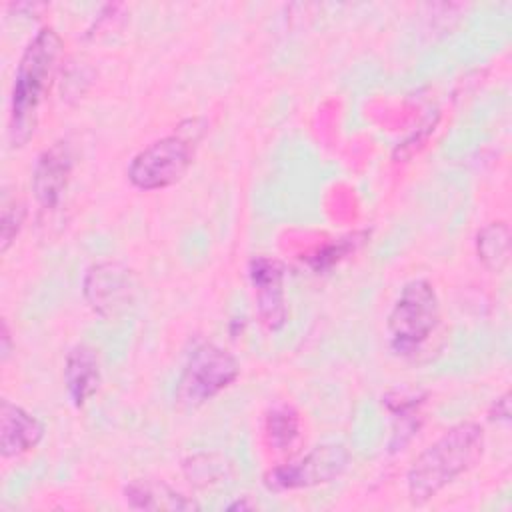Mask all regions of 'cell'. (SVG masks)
Wrapping results in <instances>:
<instances>
[{"instance_id":"cell-13","label":"cell","mask_w":512,"mask_h":512,"mask_svg":"<svg viewBox=\"0 0 512 512\" xmlns=\"http://www.w3.org/2000/svg\"><path fill=\"white\" fill-rule=\"evenodd\" d=\"M384 406L394 416V430L390 438V450L398 452L402 450L412 436L418 432L422 424V406L426 402V396L420 392H408V390H392L386 396H382Z\"/></svg>"},{"instance_id":"cell-11","label":"cell","mask_w":512,"mask_h":512,"mask_svg":"<svg viewBox=\"0 0 512 512\" xmlns=\"http://www.w3.org/2000/svg\"><path fill=\"white\" fill-rule=\"evenodd\" d=\"M64 386L76 408H82L96 394L100 386V362L90 346L78 344L66 354Z\"/></svg>"},{"instance_id":"cell-10","label":"cell","mask_w":512,"mask_h":512,"mask_svg":"<svg viewBox=\"0 0 512 512\" xmlns=\"http://www.w3.org/2000/svg\"><path fill=\"white\" fill-rule=\"evenodd\" d=\"M44 424L26 408L2 400L0 402V452L2 458H18L34 450L44 438Z\"/></svg>"},{"instance_id":"cell-16","label":"cell","mask_w":512,"mask_h":512,"mask_svg":"<svg viewBox=\"0 0 512 512\" xmlns=\"http://www.w3.org/2000/svg\"><path fill=\"white\" fill-rule=\"evenodd\" d=\"M366 236H368V232H354V234L342 236V238L326 244L324 248H318L314 254H310L306 258V262L316 272L328 270L334 264H338L340 260H344L348 254H352L364 242Z\"/></svg>"},{"instance_id":"cell-7","label":"cell","mask_w":512,"mask_h":512,"mask_svg":"<svg viewBox=\"0 0 512 512\" xmlns=\"http://www.w3.org/2000/svg\"><path fill=\"white\" fill-rule=\"evenodd\" d=\"M136 292V280L130 268L120 262L104 260L92 264L82 280L86 304L98 316H114L124 310Z\"/></svg>"},{"instance_id":"cell-5","label":"cell","mask_w":512,"mask_h":512,"mask_svg":"<svg viewBox=\"0 0 512 512\" xmlns=\"http://www.w3.org/2000/svg\"><path fill=\"white\" fill-rule=\"evenodd\" d=\"M240 376V364L226 348L200 342L196 344L180 370L176 382V402L184 408H200L232 386Z\"/></svg>"},{"instance_id":"cell-12","label":"cell","mask_w":512,"mask_h":512,"mask_svg":"<svg viewBox=\"0 0 512 512\" xmlns=\"http://www.w3.org/2000/svg\"><path fill=\"white\" fill-rule=\"evenodd\" d=\"M124 500L136 510H198L200 506L162 480H134L124 486Z\"/></svg>"},{"instance_id":"cell-9","label":"cell","mask_w":512,"mask_h":512,"mask_svg":"<svg viewBox=\"0 0 512 512\" xmlns=\"http://www.w3.org/2000/svg\"><path fill=\"white\" fill-rule=\"evenodd\" d=\"M74 166V152L68 140H56L44 148L32 170V192L44 210L60 206Z\"/></svg>"},{"instance_id":"cell-17","label":"cell","mask_w":512,"mask_h":512,"mask_svg":"<svg viewBox=\"0 0 512 512\" xmlns=\"http://www.w3.org/2000/svg\"><path fill=\"white\" fill-rule=\"evenodd\" d=\"M24 204L16 198H4L2 216H0V250L6 252L10 244L16 240L22 224H24Z\"/></svg>"},{"instance_id":"cell-14","label":"cell","mask_w":512,"mask_h":512,"mask_svg":"<svg viewBox=\"0 0 512 512\" xmlns=\"http://www.w3.org/2000/svg\"><path fill=\"white\" fill-rule=\"evenodd\" d=\"M476 254L490 272L504 270L510 258V226L504 220L486 224L476 234Z\"/></svg>"},{"instance_id":"cell-1","label":"cell","mask_w":512,"mask_h":512,"mask_svg":"<svg viewBox=\"0 0 512 512\" xmlns=\"http://www.w3.org/2000/svg\"><path fill=\"white\" fill-rule=\"evenodd\" d=\"M486 436L478 422H458L428 444L410 464L406 490L412 504L420 506L438 496L456 478L472 470L484 454Z\"/></svg>"},{"instance_id":"cell-2","label":"cell","mask_w":512,"mask_h":512,"mask_svg":"<svg viewBox=\"0 0 512 512\" xmlns=\"http://www.w3.org/2000/svg\"><path fill=\"white\" fill-rule=\"evenodd\" d=\"M60 48L62 38L58 32L44 26L30 38L18 60L8 116V140L14 148L24 146L36 132L40 106L48 92Z\"/></svg>"},{"instance_id":"cell-3","label":"cell","mask_w":512,"mask_h":512,"mask_svg":"<svg viewBox=\"0 0 512 512\" xmlns=\"http://www.w3.org/2000/svg\"><path fill=\"white\" fill-rule=\"evenodd\" d=\"M206 126L204 118H188L180 122L172 134L136 152L126 168L130 184L144 192L176 184L188 172Z\"/></svg>"},{"instance_id":"cell-18","label":"cell","mask_w":512,"mask_h":512,"mask_svg":"<svg viewBox=\"0 0 512 512\" xmlns=\"http://www.w3.org/2000/svg\"><path fill=\"white\" fill-rule=\"evenodd\" d=\"M202 460L204 462H200V456H192L190 460H186L184 472L190 478V482L208 484V482L218 480L224 472V464L214 462V456H208V454H202Z\"/></svg>"},{"instance_id":"cell-19","label":"cell","mask_w":512,"mask_h":512,"mask_svg":"<svg viewBox=\"0 0 512 512\" xmlns=\"http://www.w3.org/2000/svg\"><path fill=\"white\" fill-rule=\"evenodd\" d=\"M488 418L492 422H508L510 420V394L504 392L502 396H498L488 412Z\"/></svg>"},{"instance_id":"cell-4","label":"cell","mask_w":512,"mask_h":512,"mask_svg":"<svg viewBox=\"0 0 512 512\" xmlns=\"http://www.w3.org/2000/svg\"><path fill=\"white\" fill-rule=\"evenodd\" d=\"M440 324V300L432 282L414 278L396 296L388 318V344L398 356H414Z\"/></svg>"},{"instance_id":"cell-15","label":"cell","mask_w":512,"mask_h":512,"mask_svg":"<svg viewBox=\"0 0 512 512\" xmlns=\"http://www.w3.org/2000/svg\"><path fill=\"white\" fill-rule=\"evenodd\" d=\"M300 434V416L294 406L278 404L264 416V438L270 448L286 450Z\"/></svg>"},{"instance_id":"cell-6","label":"cell","mask_w":512,"mask_h":512,"mask_svg":"<svg viewBox=\"0 0 512 512\" xmlns=\"http://www.w3.org/2000/svg\"><path fill=\"white\" fill-rule=\"evenodd\" d=\"M350 464V452L342 444H318L298 460L284 462L264 472L268 492H292L324 486L340 478Z\"/></svg>"},{"instance_id":"cell-20","label":"cell","mask_w":512,"mask_h":512,"mask_svg":"<svg viewBox=\"0 0 512 512\" xmlns=\"http://www.w3.org/2000/svg\"><path fill=\"white\" fill-rule=\"evenodd\" d=\"M0 342H2V346H0V356H2V362H6L8 356H10V352H12V336H10V328H8V322H6V320L2 322Z\"/></svg>"},{"instance_id":"cell-21","label":"cell","mask_w":512,"mask_h":512,"mask_svg":"<svg viewBox=\"0 0 512 512\" xmlns=\"http://www.w3.org/2000/svg\"><path fill=\"white\" fill-rule=\"evenodd\" d=\"M254 506H256V504H252V502H248V500H246V496H244V498H242V500H236V502H232V504H228V506H226V508H228V510H250V508H254Z\"/></svg>"},{"instance_id":"cell-8","label":"cell","mask_w":512,"mask_h":512,"mask_svg":"<svg viewBox=\"0 0 512 512\" xmlns=\"http://www.w3.org/2000/svg\"><path fill=\"white\" fill-rule=\"evenodd\" d=\"M248 278L254 290V302L260 322L276 332L288 320L286 292H284V266L270 256H254L248 262Z\"/></svg>"}]
</instances>
